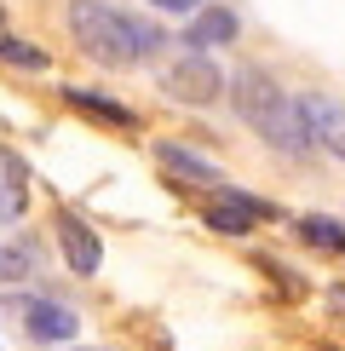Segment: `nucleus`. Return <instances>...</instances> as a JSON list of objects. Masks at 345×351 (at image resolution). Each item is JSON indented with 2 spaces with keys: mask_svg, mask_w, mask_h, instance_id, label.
I'll return each mask as SVG.
<instances>
[{
  "mask_svg": "<svg viewBox=\"0 0 345 351\" xmlns=\"http://www.w3.org/2000/svg\"><path fill=\"white\" fill-rule=\"evenodd\" d=\"M230 98H236V115L253 127L259 138L270 144V150L282 156H311V127H305V110H299V98L282 93L277 75H265V69H236V81H230Z\"/></svg>",
  "mask_w": 345,
  "mask_h": 351,
  "instance_id": "1",
  "label": "nucleus"
},
{
  "mask_svg": "<svg viewBox=\"0 0 345 351\" xmlns=\"http://www.w3.org/2000/svg\"><path fill=\"white\" fill-rule=\"evenodd\" d=\"M69 35L81 40V52L92 64H110V69H127L138 58L162 52V29L127 6H69Z\"/></svg>",
  "mask_w": 345,
  "mask_h": 351,
  "instance_id": "2",
  "label": "nucleus"
},
{
  "mask_svg": "<svg viewBox=\"0 0 345 351\" xmlns=\"http://www.w3.org/2000/svg\"><path fill=\"white\" fill-rule=\"evenodd\" d=\"M155 81H162V93L172 98V104H213L219 98V64H213L207 52H179V58H162V69H155Z\"/></svg>",
  "mask_w": 345,
  "mask_h": 351,
  "instance_id": "3",
  "label": "nucleus"
},
{
  "mask_svg": "<svg viewBox=\"0 0 345 351\" xmlns=\"http://www.w3.org/2000/svg\"><path fill=\"white\" fill-rule=\"evenodd\" d=\"M23 328H29V340H35V346H64L81 323H75V311H69V305L29 300V305H23Z\"/></svg>",
  "mask_w": 345,
  "mask_h": 351,
  "instance_id": "4",
  "label": "nucleus"
},
{
  "mask_svg": "<svg viewBox=\"0 0 345 351\" xmlns=\"http://www.w3.org/2000/svg\"><path fill=\"white\" fill-rule=\"evenodd\" d=\"M58 247H64V259H69V271H75V276H92V271H98V259H104L98 237L81 225L75 213H58Z\"/></svg>",
  "mask_w": 345,
  "mask_h": 351,
  "instance_id": "5",
  "label": "nucleus"
},
{
  "mask_svg": "<svg viewBox=\"0 0 345 351\" xmlns=\"http://www.w3.org/2000/svg\"><path fill=\"white\" fill-rule=\"evenodd\" d=\"M155 162H162L167 173H179V179H190V184H219L225 190V179H219V167L207 162V156H196L190 144H155Z\"/></svg>",
  "mask_w": 345,
  "mask_h": 351,
  "instance_id": "6",
  "label": "nucleus"
},
{
  "mask_svg": "<svg viewBox=\"0 0 345 351\" xmlns=\"http://www.w3.org/2000/svg\"><path fill=\"white\" fill-rule=\"evenodd\" d=\"M299 110H305V127H311V144H340L345 138V110L334 98H299Z\"/></svg>",
  "mask_w": 345,
  "mask_h": 351,
  "instance_id": "7",
  "label": "nucleus"
},
{
  "mask_svg": "<svg viewBox=\"0 0 345 351\" xmlns=\"http://www.w3.org/2000/svg\"><path fill=\"white\" fill-rule=\"evenodd\" d=\"M23 202H29V167L18 150H0V208L23 213Z\"/></svg>",
  "mask_w": 345,
  "mask_h": 351,
  "instance_id": "8",
  "label": "nucleus"
},
{
  "mask_svg": "<svg viewBox=\"0 0 345 351\" xmlns=\"http://www.w3.org/2000/svg\"><path fill=\"white\" fill-rule=\"evenodd\" d=\"M207 40H236V12L230 6H207L196 18V29H190V52H201Z\"/></svg>",
  "mask_w": 345,
  "mask_h": 351,
  "instance_id": "9",
  "label": "nucleus"
},
{
  "mask_svg": "<svg viewBox=\"0 0 345 351\" xmlns=\"http://www.w3.org/2000/svg\"><path fill=\"white\" fill-rule=\"evenodd\" d=\"M64 98H69V104H75V110L98 115V121H115V127H133V121H138V115L127 110V104H115V98H98V93H81V86H69Z\"/></svg>",
  "mask_w": 345,
  "mask_h": 351,
  "instance_id": "10",
  "label": "nucleus"
},
{
  "mask_svg": "<svg viewBox=\"0 0 345 351\" xmlns=\"http://www.w3.org/2000/svg\"><path fill=\"white\" fill-rule=\"evenodd\" d=\"M299 237H305L311 247H345V225L328 219V213H305L299 219Z\"/></svg>",
  "mask_w": 345,
  "mask_h": 351,
  "instance_id": "11",
  "label": "nucleus"
},
{
  "mask_svg": "<svg viewBox=\"0 0 345 351\" xmlns=\"http://www.w3.org/2000/svg\"><path fill=\"white\" fill-rule=\"evenodd\" d=\"M35 271V242H0V282H23Z\"/></svg>",
  "mask_w": 345,
  "mask_h": 351,
  "instance_id": "12",
  "label": "nucleus"
},
{
  "mask_svg": "<svg viewBox=\"0 0 345 351\" xmlns=\"http://www.w3.org/2000/svg\"><path fill=\"white\" fill-rule=\"evenodd\" d=\"M0 64H12V69H47V52L29 47V40H18V35H0Z\"/></svg>",
  "mask_w": 345,
  "mask_h": 351,
  "instance_id": "13",
  "label": "nucleus"
},
{
  "mask_svg": "<svg viewBox=\"0 0 345 351\" xmlns=\"http://www.w3.org/2000/svg\"><path fill=\"white\" fill-rule=\"evenodd\" d=\"M207 225H213V230H225V237H248V230H253V213H242V208H225V202H213V208H207Z\"/></svg>",
  "mask_w": 345,
  "mask_h": 351,
  "instance_id": "14",
  "label": "nucleus"
},
{
  "mask_svg": "<svg viewBox=\"0 0 345 351\" xmlns=\"http://www.w3.org/2000/svg\"><path fill=\"white\" fill-rule=\"evenodd\" d=\"M328 311H334V317H345V288H334V294H328Z\"/></svg>",
  "mask_w": 345,
  "mask_h": 351,
  "instance_id": "15",
  "label": "nucleus"
},
{
  "mask_svg": "<svg viewBox=\"0 0 345 351\" xmlns=\"http://www.w3.org/2000/svg\"><path fill=\"white\" fill-rule=\"evenodd\" d=\"M334 156H340V162H345V138H340V144H334Z\"/></svg>",
  "mask_w": 345,
  "mask_h": 351,
  "instance_id": "16",
  "label": "nucleus"
},
{
  "mask_svg": "<svg viewBox=\"0 0 345 351\" xmlns=\"http://www.w3.org/2000/svg\"><path fill=\"white\" fill-rule=\"evenodd\" d=\"M6 219H12V213H6V208H0V225H6Z\"/></svg>",
  "mask_w": 345,
  "mask_h": 351,
  "instance_id": "17",
  "label": "nucleus"
},
{
  "mask_svg": "<svg viewBox=\"0 0 345 351\" xmlns=\"http://www.w3.org/2000/svg\"><path fill=\"white\" fill-rule=\"evenodd\" d=\"M81 351H98V346H81Z\"/></svg>",
  "mask_w": 345,
  "mask_h": 351,
  "instance_id": "18",
  "label": "nucleus"
}]
</instances>
